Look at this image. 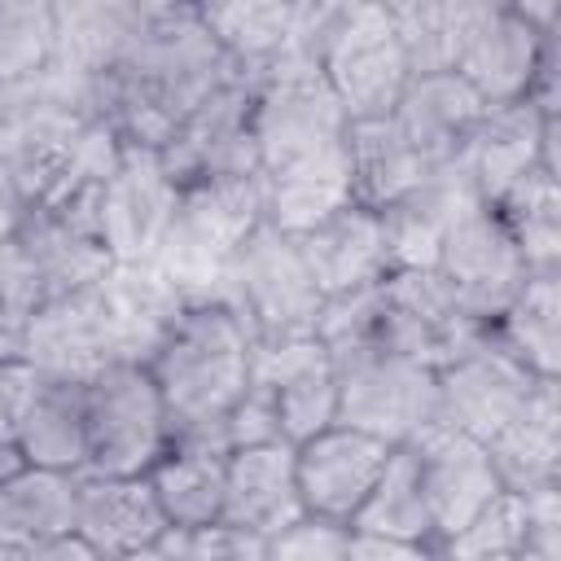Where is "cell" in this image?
Segmentation results:
<instances>
[{"mask_svg": "<svg viewBox=\"0 0 561 561\" xmlns=\"http://www.w3.org/2000/svg\"><path fill=\"white\" fill-rule=\"evenodd\" d=\"M346 131L342 105L298 44L254 75L250 136L272 228L298 237L355 202Z\"/></svg>", "mask_w": 561, "mask_h": 561, "instance_id": "1", "label": "cell"}, {"mask_svg": "<svg viewBox=\"0 0 561 561\" xmlns=\"http://www.w3.org/2000/svg\"><path fill=\"white\" fill-rule=\"evenodd\" d=\"M237 75L197 18V4L140 0V22L118 61L96 79L92 110L127 145L167 149L184 118Z\"/></svg>", "mask_w": 561, "mask_h": 561, "instance_id": "2", "label": "cell"}, {"mask_svg": "<svg viewBox=\"0 0 561 561\" xmlns=\"http://www.w3.org/2000/svg\"><path fill=\"white\" fill-rule=\"evenodd\" d=\"M250 364H254V337L245 320L232 307L202 298L180 311V320L158 342L145 368L171 412V430L219 443L215 430L224 412L245 394Z\"/></svg>", "mask_w": 561, "mask_h": 561, "instance_id": "3", "label": "cell"}, {"mask_svg": "<svg viewBox=\"0 0 561 561\" xmlns=\"http://www.w3.org/2000/svg\"><path fill=\"white\" fill-rule=\"evenodd\" d=\"M298 48L320 66L346 123L390 118L403 88L408 61L386 4H298Z\"/></svg>", "mask_w": 561, "mask_h": 561, "instance_id": "4", "label": "cell"}, {"mask_svg": "<svg viewBox=\"0 0 561 561\" xmlns=\"http://www.w3.org/2000/svg\"><path fill=\"white\" fill-rule=\"evenodd\" d=\"M92 123L88 96L57 70L0 92V184L22 215L53 197Z\"/></svg>", "mask_w": 561, "mask_h": 561, "instance_id": "5", "label": "cell"}, {"mask_svg": "<svg viewBox=\"0 0 561 561\" xmlns=\"http://www.w3.org/2000/svg\"><path fill=\"white\" fill-rule=\"evenodd\" d=\"M267 224L259 175H202L180 184L175 224L153 267L188 298H215L232 254Z\"/></svg>", "mask_w": 561, "mask_h": 561, "instance_id": "6", "label": "cell"}, {"mask_svg": "<svg viewBox=\"0 0 561 561\" xmlns=\"http://www.w3.org/2000/svg\"><path fill=\"white\" fill-rule=\"evenodd\" d=\"M215 302L232 307L254 346H280V342H302L316 337L324 294L316 289L298 241L272 224H263L228 263Z\"/></svg>", "mask_w": 561, "mask_h": 561, "instance_id": "7", "label": "cell"}, {"mask_svg": "<svg viewBox=\"0 0 561 561\" xmlns=\"http://www.w3.org/2000/svg\"><path fill=\"white\" fill-rule=\"evenodd\" d=\"M337 377V421L386 438L390 447L412 443L438 425V373L403 359L377 342L329 351Z\"/></svg>", "mask_w": 561, "mask_h": 561, "instance_id": "8", "label": "cell"}, {"mask_svg": "<svg viewBox=\"0 0 561 561\" xmlns=\"http://www.w3.org/2000/svg\"><path fill=\"white\" fill-rule=\"evenodd\" d=\"M171 412L145 364L118 359L88 381V469L105 478H145L171 447Z\"/></svg>", "mask_w": 561, "mask_h": 561, "instance_id": "9", "label": "cell"}, {"mask_svg": "<svg viewBox=\"0 0 561 561\" xmlns=\"http://www.w3.org/2000/svg\"><path fill=\"white\" fill-rule=\"evenodd\" d=\"M478 337H486V324H478L460 307V298L434 267L390 272L381 280V316L373 333L377 346L438 373Z\"/></svg>", "mask_w": 561, "mask_h": 561, "instance_id": "10", "label": "cell"}, {"mask_svg": "<svg viewBox=\"0 0 561 561\" xmlns=\"http://www.w3.org/2000/svg\"><path fill=\"white\" fill-rule=\"evenodd\" d=\"M180 206V180L158 149L127 145L101 188L96 232L114 263H153Z\"/></svg>", "mask_w": 561, "mask_h": 561, "instance_id": "11", "label": "cell"}, {"mask_svg": "<svg viewBox=\"0 0 561 561\" xmlns=\"http://www.w3.org/2000/svg\"><path fill=\"white\" fill-rule=\"evenodd\" d=\"M434 272L451 285V294L460 298V307L478 320V324H495V316L508 307V298L522 289V280L530 276L508 228L500 224V215L473 197L456 210V219L447 224V237L438 245Z\"/></svg>", "mask_w": 561, "mask_h": 561, "instance_id": "12", "label": "cell"}, {"mask_svg": "<svg viewBox=\"0 0 561 561\" xmlns=\"http://www.w3.org/2000/svg\"><path fill=\"white\" fill-rule=\"evenodd\" d=\"M557 35L535 31L522 18L517 0H473V18H469V31L460 39L451 75L482 105L526 101V92L535 83V70L543 61V48Z\"/></svg>", "mask_w": 561, "mask_h": 561, "instance_id": "13", "label": "cell"}, {"mask_svg": "<svg viewBox=\"0 0 561 561\" xmlns=\"http://www.w3.org/2000/svg\"><path fill=\"white\" fill-rule=\"evenodd\" d=\"M539 381L548 377L522 368L486 329V337H478L469 351L438 368V425L491 443L526 408Z\"/></svg>", "mask_w": 561, "mask_h": 561, "instance_id": "14", "label": "cell"}, {"mask_svg": "<svg viewBox=\"0 0 561 561\" xmlns=\"http://www.w3.org/2000/svg\"><path fill=\"white\" fill-rule=\"evenodd\" d=\"M390 451L394 447L386 438L351 430L342 421L294 443V473H298V495L307 517L351 526L359 504L377 486Z\"/></svg>", "mask_w": 561, "mask_h": 561, "instance_id": "15", "label": "cell"}, {"mask_svg": "<svg viewBox=\"0 0 561 561\" xmlns=\"http://www.w3.org/2000/svg\"><path fill=\"white\" fill-rule=\"evenodd\" d=\"M96 285L44 298L31 311V320L22 324L18 355L31 359L44 377L92 381L101 368L118 364L114 324H110V311H105V298H101Z\"/></svg>", "mask_w": 561, "mask_h": 561, "instance_id": "16", "label": "cell"}, {"mask_svg": "<svg viewBox=\"0 0 561 561\" xmlns=\"http://www.w3.org/2000/svg\"><path fill=\"white\" fill-rule=\"evenodd\" d=\"M250 110H254V79L237 70L184 118L171 145L158 149L171 175L180 184L202 175H259Z\"/></svg>", "mask_w": 561, "mask_h": 561, "instance_id": "17", "label": "cell"}, {"mask_svg": "<svg viewBox=\"0 0 561 561\" xmlns=\"http://www.w3.org/2000/svg\"><path fill=\"white\" fill-rule=\"evenodd\" d=\"M408 447H412L416 478H421V491L430 504L434 543L456 535L473 513H482L504 491L486 443H478L451 425H430Z\"/></svg>", "mask_w": 561, "mask_h": 561, "instance_id": "18", "label": "cell"}, {"mask_svg": "<svg viewBox=\"0 0 561 561\" xmlns=\"http://www.w3.org/2000/svg\"><path fill=\"white\" fill-rule=\"evenodd\" d=\"M250 381L272 394L285 443H302L337 421V377L320 337L254 346Z\"/></svg>", "mask_w": 561, "mask_h": 561, "instance_id": "19", "label": "cell"}, {"mask_svg": "<svg viewBox=\"0 0 561 561\" xmlns=\"http://www.w3.org/2000/svg\"><path fill=\"white\" fill-rule=\"evenodd\" d=\"M482 114L486 105L456 75H421V79H408L390 123L425 162V171H447V167H460Z\"/></svg>", "mask_w": 561, "mask_h": 561, "instance_id": "20", "label": "cell"}, {"mask_svg": "<svg viewBox=\"0 0 561 561\" xmlns=\"http://www.w3.org/2000/svg\"><path fill=\"white\" fill-rule=\"evenodd\" d=\"M294 241H298V254H302L316 289L324 298H337V294H351V289H368V285H381L390 276L381 215L359 206V202L333 210L329 219H320L316 228L298 232Z\"/></svg>", "mask_w": 561, "mask_h": 561, "instance_id": "21", "label": "cell"}, {"mask_svg": "<svg viewBox=\"0 0 561 561\" xmlns=\"http://www.w3.org/2000/svg\"><path fill=\"white\" fill-rule=\"evenodd\" d=\"M171 526L158 508V495L149 478H105V473H79V500H75V535L96 548L105 561H123L153 539H162Z\"/></svg>", "mask_w": 561, "mask_h": 561, "instance_id": "22", "label": "cell"}, {"mask_svg": "<svg viewBox=\"0 0 561 561\" xmlns=\"http://www.w3.org/2000/svg\"><path fill=\"white\" fill-rule=\"evenodd\" d=\"M561 127V118H543L530 101H508V105H486L460 171L469 175L473 193L495 206L522 175L543 167V140L548 131Z\"/></svg>", "mask_w": 561, "mask_h": 561, "instance_id": "23", "label": "cell"}, {"mask_svg": "<svg viewBox=\"0 0 561 561\" xmlns=\"http://www.w3.org/2000/svg\"><path fill=\"white\" fill-rule=\"evenodd\" d=\"M307 517L294 473V443H263L228 456V482H224V517L228 526H241L250 535H280Z\"/></svg>", "mask_w": 561, "mask_h": 561, "instance_id": "24", "label": "cell"}, {"mask_svg": "<svg viewBox=\"0 0 561 561\" xmlns=\"http://www.w3.org/2000/svg\"><path fill=\"white\" fill-rule=\"evenodd\" d=\"M18 241L44 285V298L92 289L114 267L96 219L75 210H26L18 224Z\"/></svg>", "mask_w": 561, "mask_h": 561, "instance_id": "25", "label": "cell"}, {"mask_svg": "<svg viewBox=\"0 0 561 561\" xmlns=\"http://www.w3.org/2000/svg\"><path fill=\"white\" fill-rule=\"evenodd\" d=\"M158 508L171 530H202L224 517V482H228V451L210 438L175 434L162 460L145 473Z\"/></svg>", "mask_w": 561, "mask_h": 561, "instance_id": "26", "label": "cell"}, {"mask_svg": "<svg viewBox=\"0 0 561 561\" xmlns=\"http://www.w3.org/2000/svg\"><path fill=\"white\" fill-rule=\"evenodd\" d=\"M96 289L114 324L118 359H131V364H149L158 342L171 333V324L188 307V298L153 263H114Z\"/></svg>", "mask_w": 561, "mask_h": 561, "instance_id": "27", "label": "cell"}, {"mask_svg": "<svg viewBox=\"0 0 561 561\" xmlns=\"http://www.w3.org/2000/svg\"><path fill=\"white\" fill-rule=\"evenodd\" d=\"M473 184L460 167L434 171L421 188H412L403 202L377 210L381 215V232H386V254H390V272H412V267H434L438 245L447 237V224L456 219V210L465 202H473Z\"/></svg>", "mask_w": 561, "mask_h": 561, "instance_id": "28", "label": "cell"}, {"mask_svg": "<svg viewBox=\"0 0 561 561\" xmlns=\"http://www.w3.org/2000/svg\"><path fill=\"white\" fill-rule=\"evenodd\" d=\"M504 491L561 482V381H539L526 408L486 443Z\"/></svg>", "mask_w": 561, "mask_h": 561, "instance_id": "29", "label": "cell"}, {"mask_svg": "<svg viewBox=\"0 0 561 561\" xmlns=\"http://www.w3.org/2000/svg\"><path fill=\"white\" fill-rule=\"evenodd\" d=\"M202 26L210 31L224 61L241 75H263L298 44V4L289 0H228L197 4Z\"/></svg>", "mask_w": 561, "mask_h": 561, "instance_id": "30", "label": "cell"}, {"mask_svg": "<svg viewBox=\"0 0 561 561\" xmlns=\"http://www.w3.org/2000/svg\"><path fill=\"white\" fill-rule=\"evenodd\" d=\"M79 473H57L26 465L0 482V543L9 552H31L48 539L75 535Z\"/></svg>", "mask_w": 561, "mask_h": 561, "instance_id": "31", "label": "cell"}, {"mask_svg": "<svg viewBox=\"0 0 561 561\" xmlns=\"http://www.w3.org/2000/svg\"><path fill=\"white\" fill-rule=\"evenodd\" d=\"M18 447L26 465L83 473L88 469V381L44 377L22 421Z\"/></svg>", "mask_w": 561, "mask_h": 561, "instance_id": "32", "label": "cell"}, {"mask_svg": "<svg viewBox=\"0 0 561 561\" xmlns=\"http://www.w3.org/2000/svg\"><path fill=\"white\" fill-rule=\"evenodd\" d=\"M491 337L535 377L561 381V272H530L495 316Z\"/></svg>", "mask_w": 561, "mask_h": 561, "instance_id": "33", "label": "cell"}, {"mask_svg": "<svg viewBox=\"0 0 561 561\" xmlns=\"http://www.w3.org/2000/svg\"><path fill=\"white\" fill-rule=\"evenodd\" d=\"M346 149H351V193L368 210H386L403 202L412 188H421L434 175L425 171V162L412 153V145L399 136L390 118L351 123Z\"/></svg>", "mask_w": 561, "mask_h": 561, "instance_id": "34", "label": "cell"}, {"mask_svg": "<svg viewBox=\"0 0 561 561\" xmlns=\"http://www.w3.org/2000/svg\"><path fill=\"white\" fill-rule=\"evenodd\" d=\"M526 272H561V180L535 167L495 206Z\"/></svg>", "mask_w": 561, "mask_h": 561, "instance_id": "35", "label": "cell"}, {"mask_svg": "<svg viewBox=\"0 0 561 561\" xmlns=\"http://www.w3.org/2000/svg\"><path fill=\"white\" fill-rule=\"evenodd\" d=\"M355 535H377V539H408V543H434V522H430V504L416 478V460L412 447H394L377 486L368 491V500L359 504Z\"/></svg>", "mask_w": 561, "mask_h": 561, "instance_id": "36", "label": "cell"}, {"mask_svg": "<svg viewBox=\"0 0 561 561\" xmlns=\"http://www.w3.org/2000/svg\"><path fill=\"white\" fill-rule=\"evenodd\" d=\"M386 9L394 22V35H399L408 75L412 79L451 75L460 39H465L469 18H473V0H399Z\"/></svg>", "mask_w": 561, "mask_h": 561, "instance_id": "37", "label": "cell"}, {"mask_svg": "<svg viewBox=\"0 0 561 561\" xmlns=\"http://www.w3.org/2000/svg\"><path fill=\"white\" fill-rule=\"evenodd\" d=\"M57 53V4L0 0V92L39 79Z\"/></svg>", "mask_w": 561, "mask_h": 561, "instance_id": "38", "label": "cell"}, {"mask_svg": "<svg viewBox=\"0 0 561 561\" xmlns=\"http://www.w3.org/2000/svg\"><path fill=\"white\" fill-rule=\"evenodd\" d=\"M526 552V513L517 491H500L456 535L438 539L443 561H517Z\"/></svg>", "mask_w": 561, "mask_h": 561, "instance_id": "39", "label": "cell"}, {"mask_svg": "<svg viewBox=\"0 0 561 561\" xmlns=\"http://www.w3.org/2000/svg\"><path fill=\"white\" fill-rule=\"evenodd\" d=\"M355 530L320 517H298L267 539V561H351Z\"/></svg>", "mask_w": 561, "mask_h": 561, "instance_id": "40", "label": "cell"}, {"mask_svg": "<svg viewBox=\"0 0 561 561\" xmlns=\"http://www.w3.org/2000/svg\"><path fill=\"white\" fill-rule=\"evenodd\" d=\"M39 302H44V285L13 232L9 241H0V329L18 333V342H22V324L31 320V311Z\"/></svg>", "mask_w": 561, "mask_h": 561, "instance_id": "41", "label": "cell"}, {"mask_svg": "<svg viewBox=\"0 0 561 561\" xmlns=\"http://www.w3.org/2000/svg\"><path fill=\"white\" fill-rule=\"evenodd\" d=\"M219 443L232 451H245V447H263V443H285L280 438V421H276V408H272V394L263 386H245V394L224 412L219 421Z\"/></svg>", "mask_w": 561, "mask_h": 561, "instance_id": "42", "label": "cell"}, {"mask_svg": "<svg viewBox=\"0 0 561 561\" xmlns=\"http://www.w3.org/2000/svg\"><path fill=\"white\" fill-rule=\"evenodd\" d=\"M526 552L539 561H561V482L522 491Z\"/></svg>", "mask_w": 561, "mask_h": 561, "instance_id": "43", "label": "cell"}, {"mask_svg": "<svg viewBox=\"0 0 561 561\" xmlns=\"http://www.w3.org/2000/svg\"><path fill=\"white\" fill-rule=\"evenodd\" d=\"M39 381H44V373L31 359H22V355L0 364V443H18Z\"/></svg>", "mask_w": 561, "mask_h": 561, "instance_id": "44", "label": "cell"}, {"mask_svg": "<svg viewBox=\"0 0 561 561\" xmlns=\"http://www.w3.org/2000/svg\"><path fill=\"white\" fill-rule=\"evenodd\" d=\"M188 561H267V539L241 526L215 522L188 535Z\"/></svg>", "mask_w": 561, "mask_h": 561, "instance_id": "45", "label": "cell"}, {"mask_svg": "<svg viewBox=\"0 0 561 561\" xmlns=\"http://www.w3.org/2000/svg\"><path fill=\"white\" fill-rule=\"evenodd\" d=\"M351 561H443V557H438V543H408V539L355 535Z\"/></svg>", "mask_w": 561, "mask_h": 561, "instance_id": "46", "label": "cell"}, {"mask_svg": "<svg viewBox=\"0 0 561 561\" xmlns=\"http://www.w3.org/2000/svg\"><path fill=\"white\" fill-rule=\"evenodd\" d=\"M22 561H105L96 548H88L79 535H61V539H48L31 552H22Z\"/></svg>", "mask_w": 561, "mask_h": 561, "instance_id": "47", "label": "cell"}, {"mask_svg": "<svg viewBox=\"0 0 561 561\" xmlns=\"http://www.w3.org/2000/svg\"><path fill=\"white\" fill-rule=\"evenodd\" d=\"M123 561H188V535L184 530H167L162 539H153L149 548L123 557Z\"/></svg>", "mask_w": 561, "mask_h": 561, "instance_id": "48", "label": "cell"}, {"mask_svg": "<svg viewBox=\"0 0 561 561\" xmlns=\"http://www.w3.org/2000/svg\"><path fill=\"white\" fill-rule=\"evenodd\" d=\"M18 224H22V206L9 197V188L0 184V241H9L13 232H18Z\"/></svg>", "mask_w": 561, "mask_h": 561, "instance_id": "49", "label": "cell"}, {"mask_svg": "<svg viewBox=\"0 0 561 561\" xmlns=\"http://www.w3.org/2000/svg\"><path fill=\"white\" fill-rule=\"evenodd\" d=\"M13 355H18V333H4V329H0V364L13 359Z\"/></svg>", "mask_w": 561, "mask_h": 561, "instance_id": "50", "label": "cell"}, {"mask_svg": "<svg viewBox=\"0 0 561 561\" xmlns=\"http://www.w3.org/2000/svg\"><path fill=\"white\" fill-rule=\"evenodd\" d=\"M0 561H22V552H9V548L0 543Z\"/></svg>", "mask_w": 561, "mask_h": 561, "instance_id": "51", "label": "cell"}, {"mask_svg": "<svg viewBox=\"0 0 561 561\" xmlns=\"http://www.w3.org/2000/svg\"><path fill=\"white\" fill-rule=\"evenodd\" d=\"M517 561H539V557H530V552H522V557H517Z\"/></svg>", "mask_w": 561, "mask_h": 561, "instance_id": "52", "label": "cell"}]
</instances>
